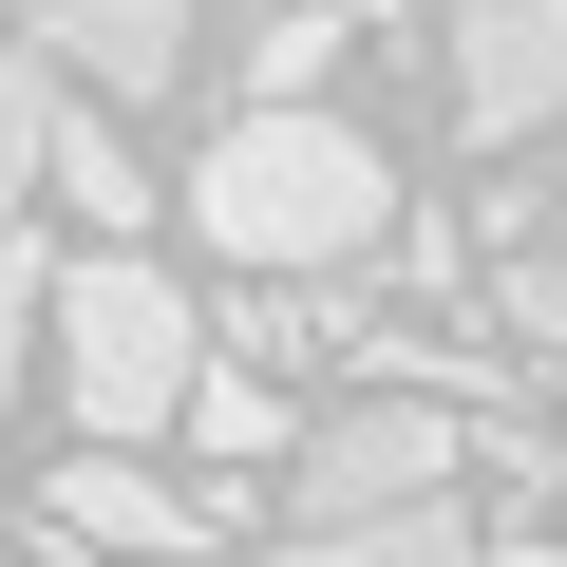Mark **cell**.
<instances>
[{"label": "cell", "instance_id": "1", "mask_svg": "<svg viewBox=\"0 0 567 567\" xmlns=\"http://www.w3.org/2000/svg\"><path fill=\"white\" fill-rule=\"evenodd\" d=\"M189 227H208L227 265H265V284H322V265H360V246L398 227V171H379V133H360V114H322V95H265L246 133H208V171H189Z\"/></svg>", "mask_w": 567, "mask_h": 567}, {"label": "cell", "instance_id": "2", "mask_svg": "<svg viewBox=\"0 0 567 567\" xmlns=\"http://www.w3.org/2000/svg\"><path fill=\"white\" fill-rule=\"evenodd\" d=\"M39 341H58L76 435H171V398H189V360H208V322L171 303L133 246H95L76 284H39Z\"/></svg>", "mask_w": 567, "mask_h": 567}, {"label": "cell", "instance_id": "3", "mask_svg": "<svg viewBox=\"0 0 567 567\" xmlns=\"http://www.w3.org/2000/svg\"><path fill=\"white\" fill-rule=\"evenodd\" d=\"M473 473V416L454 398H341L284 435V492H303V529H379V511H435Z\"/></svg>", "mask_w": 567, "mask_h": 567}, {"label": "cell", "instance_id": "4", "mask_svg": "<svg viewBox=\"0 0 567 567\" xmlns=\"http://www.w3.org/2000/svg\"><path fill=\"white\" fill-rule=\"evenodd\" d=\"M58 529L95 567H208L227 548V492H171V473H133V435H95V454H58Z\"/></svg>", "mask_w": 567, "mask_h": 567}, {"label": "cell", "instance_id": "5", "mask_svg": "<svg viewBox=\"0 0 567 567\" xmlns=\"http://www.w3.org/2000/svg\"><path fill=\"white\" fill-rule=\"evenodd\" d=\"M567 114V0H473V39H454V133L511 152Z\"/></svg>", "mask_w": 567, "mask_h": 567}, {"label": "cell", "instance_id": "6", "mask_svg": "<svg viewBox=\"0 0 567 567\" xmlns=\"http://www.w3.org/2000/svg\"><path fill=\"white\" fill-rule=\"evenodd\" d=\"M39 39L76 95H189V0H58Z\"/></svg>", "mask_w": 567, "mask_h": 567}, {"label": "cell", "instance_id": "7", "mask_svg": "<svg viewBox=\"0 0 567 567\" xmlns=\"http://www.w3.org/2000/svg\"><path fill=\"white\" fill-rule=\"evenodd\" d=\"M39 189H58V208H76L95 246H133V227L171 208V189L133 171V133H114V95H58V133H39Z\"/></svg>", "mask_w": 567, "mask_h": 567}, {"label": "cell", "instance_id": "8", "mask_svg": "<svg viewBox=\"0 0 567 567\" xmlns=\"http://www.w3.org/2000/svg\"><path fill=\"white\" fill-rule=\"evenodd\" d=\"M265 567H492V548H473L454 492H435V511H379V529H303V548H265Z\"/></svg>", "mask_w": 567, "mask_h": 567}, {"label": "cell", "instance_id": "9", "mask_svg": "<svg viewBox=\"0 0 567 567\" xmlns=\"http://www.w3.org/2000/svg\"><path fill=\"white\" fill-rule=\"evenodd\" d=\"M39 133H58V58H39V39H0V227L39 208Z\"/></svg>", "mask_w": 567, "mask_h": 567}, {"label": "cell", "instance_id": "10", "mask_svg": "<svg viewBox=\"0 0 567 567\" xmlns=\"http://www.w3.org/2000/svg\"><path fill=\"white\" fill-rule=\"evenodd\" d=\"M171 416H189L208 454H284V398H265L246 360H189V398H171Z\"/></svg>", "mask_w": 567, "mask_h": 567}, {"label": "cell", "instance_id": "11", "mask_svg": "<svg viewBox=\"0 0 567 567\" xmlns=\"http://www.w3.org/2000/svg\"><path fill=\"white\" fill-rule=\"evenodd\" d=\"M322 58H341V20H322V0H284V20L246 39V95H322Z\"/></svg>", "mask_w": 567, "mask_h": 567}, {"label": "cell", "instance_id": "12", "mask_svg": "<svg viewBox=\"0 0 567 567\" xmlns=\"http://www.w3.org/2000/svg\"><path fill=\"white\" fill-rule=\"evenodd\" d=\"M511 341H567V246H511Z\"/></svg>", "mask_w": 567, "mask_h": 567}, {"label": "cell", "instance_id": "13", "mask_svg": "<svg viewBox=\"0 0 567 567\" xmlns=\"http://www.w3.org/2000/svg\"><path fill=\"white\" fill-rule=\"evenodd\" d=\"M20 341H39V265H20V227H0V398H20Z\"/></svg>", "mask_w": 567, "mask_h": 567}, {"label": "cell", "instance_id": "14", "mask_svg": "<svg viewBox=\"0 0 567 567\" xmlns=\"http://www.w3.org/2000/svg\"><path fill=\"white\" fill-rule=\"evenodd\" d=\"M492 567H567V548H492Z\"/></svg>", "mask_w": 567, "mask_h": 567}]
</instances>
